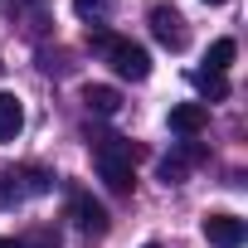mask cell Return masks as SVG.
<instances>
[{"label":"cell","instance_id":"1","mask_svg":"<svg viewBox=\"0 0 248 248\" xmlns=\"http://www.w3.org/2000/svg\"><path fill=\"white\" fill-rule=\"evenodd\" d=\"M88 146H93V166L107 180V190L112 195H132V185H137L132 180V146L122 137H93Z\"/></svg>","mask_w":248,"mask_h":248},{"label":"cell","instance_id":"2","mask_svg":"<svg viewBox=\"0 0 248 248\" xmlns=\"http://www.w3.org/2000/svg\"><path fill=\"white\" fill-rule=\"evenodd\" d=\"M102 59L112 63L117 78H132V83H146V78H151V54H146L141 44H132V39H122V34L102 49Z\"/></svg>","mask_w":248,"mask_h":248},{"label":"cell","instance_id":"3","mask_svg":"<svg viewBox=\"0 0 248 248\" xmlns=\"http://www.w3.org/2000/svg\"><path fill=\"white\" fill-rule=\"evenodd\" d=\"M49 190V175L39 166H25V170H0V209H15L25 204L30 195H44Z\"/></svg>","mask_w":248,"mask_h":248},{"label":"cell","instance_id":"4","mask_svg":"<svg viewBox=\"0 0 248 248\" xmlns=\"http://www.w3.org/2000/svg\"><path fill=\"white\" fill-rule=\"evenodd\" d=\"M68 219L78 224V233H88V238H102L107 233V209L88 195V190H68Z\"/></svg>","mask_w":248,"mask_h":248},{"label":"cell","instance_id":"5","mask_svg":"<svg viewBox=\"0 0 248 248\" xmlns=\"http://www.w3.org/2000/svg\"><path fill=\"white\" fill-rule=\"evenodd\" d=\"M151 34H156L170 54H180V49L190 44V25H185L180 10H170V5H151Z\"/></svg>","mask_w":248,"mask_h":248},{"label":"cell","instance_id":"6","mask_svg":"<svg viewBox=\"0 0 248 248\" xmlns=\"http://www.w3.org/2000/svg\"><path fill=\"white\" fill-rule=\"evenodd\" d=\"M204 238L214 243V248H238L243 238H248V224L238 219V214H204Z\"/></svg>","mask_w":248,"mask_h":248},{"label":"cell","instance_id":"7","mask_svg":"<svg viewBox=\"0 0 248 248\" xmlns=\"http://www.w3.org/2000/svg\"><path fill=\"white\" fill-rule=\"evenodd\" d=\"M200 161H209V151H204L200 141H180L175 156L161 161V180H166V185H180V180L190 175V166H200Z\"/></svg>","mask_w":248,"mask_h":248},{"label":"cell","instance_id":"8","mask_svg":"<svg viewBox=\"0 0 248 248\" xmlns=\"http://www.w3.org/2000/svg\"><path fill=\"white\" fill-rule=\"evenodd\" d=\"M204 127H209V107H204V102H175V107H170V132L200 137Z\"/></svg>","mask_w":248,"mask_h":248},{"label":"cell","instance_id":"9","mask_svg":"<svg viewBox=\"0 0 248 248\" xmlns=\"http://www.w3.org/2000/svg\"><path fill=\"white\" fill-rule=\"evenodd\" d=\"M25 132V107L15 93H0V141H15Z\"/></svg>","mask_w":248,"mask_h":248},{"label":"cell","instance_id":"10","mask_svg":"<svg viewBox=\"0 0 248 248\" xmlns=\"http://www.w3.org/2000/svg\"><path fill=\"white\" fill-rule=\"evenodd\" d=\"M83 102H88V112L112 117V112L122 107V93H117V88H107V83H88V88H83Z\"/></svg>","mask_w":248,"mask_h":248},{"label":"cell","instance_id":"11","mask_svg":"<svg viewBox=\"0 0 248 248\" xmlns=\"http://www.w3.org/2000/svg\"><path fill=\"white\" fill-rule=\"evenodd\" d=\"M233 54H238V44H233V39H214V44H209V54H204V63H209L204 73H224V68L233 63Z\"/></svg>","mask_w":248,"mask_h":248},{"label":"cell","instance_id":"12","mask_svg":"<svg viewBox=\"0 0 248 248\" xmlns=\"http://www.w3.org/2000/svg\"><path fill=\"white\" fill-rule=\"evenodd\" d=\"M190 83H195L204 97H214V102H219V97H229V78H224V73H204V68H195V73H190Z\"/></svg>","mask_w":248,"mask_h":248},{"label":"cell","instance_id":"13","mask_svg":"<svg viewBox=\"0 0 248 248\" xmlns=\"http://www.w3.org/2000/svg\"><path fill=\"white\" fill-rule=\"evenodd\" d=\"M30 243H34V248H59V238H54L49 229H34V233H30ZM30 243H25V248H30Z\"/></svg>","mask_w":248,"mask_h":248},{"label":"cell","instance_id":"14","mask_svg":"<svg viewBox=\"0 0 248 248\" xmlns=\"http://www.w3.org/2000/svg\"><path fill=\"white\" fill-rule=\"evenodd\" d=\"M97 10H107V0H78V15H97Z\"/></svg>","mask_w":248,"mask_h":248},{"label":"cell","instance_id":"15","mask_svg":"<svg viewBox=\"0 0 248 248\" xmlns=\"http://www.w3.org/2000/svg\"><path fill=\"white\" fill-rule=\"evenodd\" d=\"M0 248H25L20 238H5V233H0Z\"/></svg>","mask_w":248,"mask_h":248},{"label":"cell","instance_id":"16","mask_svg":"<svg viewBox=\"0 0 248 248\" xmlns=\"http://www.w3.org/2000/svg\"><path fill=\"white\" fill-rule=\"evenodd\" d=\"M204 5H229V0H204Z\"/></svg>","mask_w":248,"mask_h":248},{"label":"cell","instance_id":"17","mask_svg":"<svg viewBox=\"0 0 248 248\" xmlns=\"http://www.w3.org/2000/svg\"><path fill=\"white\" fill-rule=\"evenodd\" d=\"M146 248H161V243H146Z\"/></svg>","mask_w":248,"mask_h":248},{"label":"cell","instance_id":"18","mask_svg":"<svg viewBox=\"0 0 248 248\" xmlns=\"http://www.w3.org/2000/svg\"><path fill=\"white\" fill-rule=\"evenodd\" d=\"M0 73H5V63H0Z\"/></svg>","mask_w":248,"mask_h":248}]
</instances>
